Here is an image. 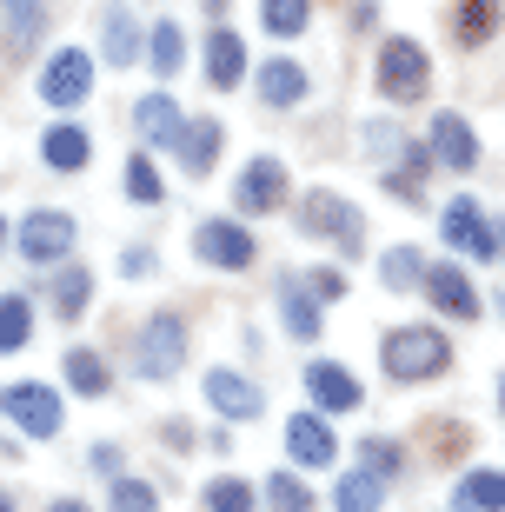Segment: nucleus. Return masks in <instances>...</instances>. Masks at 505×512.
<instances>
[{"label":"nucleus","mask_w":505,"mask_h":512,"mask_svg":"<svg viewBox=\"0 0 505 512\" xmlns=\"http://www.w3.org/2000/svg\"><path fill=\"white\" fill-rule=\"evenodd\" d=\"M379 366H386V380H439L452 366V340L446 333H432V326H399V333H386V346H379Z\"/></svg>","instance_id":"f257e3e1"},{"label":"nucleus","mask_w":505,"mask_h":512,"mask_svg":"<svg viewBox=\"0 0 505 512\" xmlns=\"http://www.w3.org/2000/svg\"><path fill=\"white\" fill-rule=\"evenodd\" d=\"M0 413L14 419L27 439H54L60 426H67V406L54 399V386H40V380H20L0 393Z\"/></svg>","instance_id":"f03ea898"},{"label":"nucleus","mask_w":505,"mask_h":512,"mask_svg":"<svg viewBox=\"0 0 505 512\" xmlns=\"http://www.w3.org/2000/svg\"><path fill=\"white\" fill-rule=\"evenodd\" d=\"M432 80V54L419 47V40L393 34L386 47H379V87H386V100H419Z\"/></svg>","instance_id":"7ed1b4c3"},{"label":"nucleus","mask_w":505,"mask_h":512,"mask_svg":"<svg viewBox=\"0 0 505 512\" xmlns=\"http://www.w3.org/2000/svg\"><path fill=\"white\" fill-rule=\"evenodd\" d=\"M306 227H313L319 240H333L339 253H359V247H366V213H359L353 200L326 193V187L306 193Z\"/></svg>","instance_id":"20e7f679"},{"label":"nucleus","mask_w":505,"mask_h":512,"mask_svg":"<svg viewBox=\"0 0 505 512\" xmlns=\"http://www.w3.org/2000/svg\"><path fill=\"white\" fill-rule=\"evenodd\" d=\"M87 94H94V54L60 47V54L40 67V100H47V107H80Z\"/></svg>","instance_id":"39448f33"},{"label":"nucleus","mask_w":505,"mask_h":512,"mask_svg":"<svg viewBox=\"0 0 505 512\" xmlns=\"http://www.w3.org/2000/svg\"><path fill=\"white\" fill-rule=\"evenodd\" d=\"M180 360H187V326L173 320V313H153V320L140 326V373H147V380H173Z\"/></svg>","instance_id":"423d86ee"},{"label":"nucleus","mask_w":505,"mask_h":512,"mask_svg":"<svg viewBox=\"0 0 505 512\" xmlns=\"http://www.w3.org/2000/svg\"><path fill=\"white\" fill-rule=\"evenodd\" d=\"M20 253H27V260L34 266H54L60 253L74 247V220H67V213H54V207H40V213H27V220H20Z\"/></svg>","instance_id":"0eeeda50"},{"label":"nucleus","mask_w":505,"mask_h":512,"mask_svg":"<svg viewBox=\"0 0 505 512\" xmlns=\"http://www.w3.org/2000/svg\"><path fill=\"white\" fill-rule=\"evenodd\" d=\"M446 247L466 253V260H499V240H492V220L479 213V200H452L446 207Z\"/></svg>","instance_id":"6e6552de"},{"label":"nucleus","mask_w":505,"mask_h":512,"mask_svg":"<svg viewBox=\"0 0 505 512\" xmlns=\"http://www.w3.org/2000/svg\"><path fill=\"white\" fill-rule=\"evenodd\" d=\"M419 293H426L446 320H479V293H472V280L459 273V266H446V260H432L426 266V280H419Z\"/></svg>","instance_id":"1a4fd4ad"},{"label":"nucleus","mask_w":505,"mask_h":512,"mask_svg":"<svg viewBox=\"0 0 505 512\" xmlns=\"http://www.w3.org/2000/svg\"><path fill=\"white\" fill-rule=\"evenodd\" d=\"M193 253H200L206 266H253V233L240 227V220H206L200 233H193Z\"/></svg>","instance_id":"9d476101"},{"label":"nucleus","mask_w":505,"mask_h":512,"mask_svg":"<svg viewBox=\"0 0 505 512\" xmlns=\"http://www.w3.org/2000/svg\"><path fill=\"white\" fill-rule=\"evenodd\" d=\"M426 153L439 160V167H452V173H472L479 167V133H472L459 114H439L432 133H426Z\"/></svg>","instance_id":"9b49d317"},{"label":"nucleus","mask_w":505,"mask_h":512,"mask_svg":"<svg viewBox=\"0 0 505 512\" xmlns=\"http://www.w3.org/2000/svg\"><path fill=\"white\" fill-rule=\"evenodd\" d=\"M286 453H293V466H333L339 439H333V426H326L319 413H293L286 419Z\"/></svg>","instance_id":"f8f14e48"},{"label":"nucleus","mask_w":505,"mask_h":512,"mask_svg":"<svg viewBox=\"0 0 505 512\" xmlns=\"http://www.w3.org/2000/svg\"><path fill=\"white\" fill-rule=\"evenodd\" d=\"M200 386H206V399H213V413H220V419H260V406H266L260 386L240 380L233 366H213V373H206Z\"/></svg>","instance_id":"ddd939ff"},{"label":"nucleus","mask_w":505,"mask_h":512,"mask_svg":"<svg viewBox=\"0 0 505 512\" xmlns=\"http://www.w3.org/2000/svg\"><path fill=\"white\" fill-rule=\"evenodd\" d=\"M240 207L246 213H273L286 200V167L273 160V153H260V160H246V173H240Z\"/></svg>","instance_id":"4468645a"},{"label":"nucleus","mask_w":505,"mask_h":512,"mask_svg":"<svg viewBox=\"0 0 505 512\" xmlns=\"http://www.w3.org/2000/svg\"><path fill=\"white\" fill-rule=\"evenodd\" d=\"M133 127L147 147H180V133H187V114H180V100L173 94H147L133 107Z\"/></svg>","instance_id":"2eb2a0df"},{"label":"nucleus","mask_w":505,"mask_h":512,"mask_svg":"<svg viewBox=\"0 0 505 512\" xmlns=\"http://www.w3.org/2000/svg\"><path fill=\"white\" fill-rule=\"evenodd\" d=\"M306 393L319 399V413H353L359 406V380L339 360H313L306 366Z\"/></svg>","instance_id":"dca6fc26"},{"label":"nucleus","mask_w":505,"mask_h":512,"mask_svg":"<svg viewBox=\"0 0 505 512\" xmlns=\"http://www.w3.org/2000/svg\"><path fill=\"white\" fill-rule=\"evenodd\" d=\"M40 160H47L54 173H80L87 160H94V140H87V127H74V120H54L47 140H40Z\"/></svg>","instance_id":"f3484780"},{"label":"nucleus","mask_w":505,"mask_h":512,"mask_svg":"<svg viewBox=\"0 0 505 512\" xmlns=\"http://www.w3.org/2000/svg\"><path fill=\"white\" fill-rule=\"evenodd\" d=\"M206 80L213 87H240L246 80V47L233 27H206Z\"/></svg>","instance_id":"a211bd4d"},{"label":"nucleus","mask_w":505,"mask_h":512,"mask_svg":"<svg viewBox=\"0 0 505 512\" xmlns=\"http://www.w3.org/2000/svg\"><path fill=\"white\" fill-rule=\"evenodd\" d=\"M452 512H505V473H492V466L466 473L452 486Z\"/></svg>","instance_id":"6ab92c4d"},{"label":"nucleus","mask_w":505,"mask_h":512,"mask_svg":"<svg viewBox=\"0 0 505 512\" xmlns=\"http://www.w3.org/2000/svg\"><path fill=\"white\" fill-rule=\"evenodd\" d=\"M220 147H226L220 120H187V133H180V160H187V173H213Z\"/></svg>","instance_id":"aec40b11"},{"label":"nucleus","mask_w":505,"mask_h":512,"mask_svg":"<svg viewBox=\"0 0 505 512\" xmlns=\"http://www.w3.org/2000/svg\"><path fill=\"white\" fill-rule=\"evenodd\" d=\"M333 506H339V512H379V506H386V479L359 466V473H346V479H339Z\"/></svg>","instance_id":"412c9836"},{"label":"nucleus","mask_w":505,"mask_h":512,"mask_svg":"<svg viewBox=\"0 0 505 512\" xmlns=\"http://www.w3.org/2000/svg\"><path fill=\"white\" fill-rule=\"evenodd\" d=\"M260 100H273V107H293V100H306V67H293V60H266Z\"/></svg>","instance_id":"4be33fe9"},{"label":"nucleus","mask_w":505,"mask_h":512,"mask_svg":"<svg viewBox=\"0 0 505 512\" xmlns=\"http://www.w3.org/2000/svg\"><path fill=\"white\" fill-rule=\"evenodd\" d=\"M67 386H74V393H87V399L107 393V360H100L94 346H74V353H67Z\"/></svg>","instance_id":"5701e85b"},{"label":"nucleus","mask_w":505,"mask_h":512,"mask_svg":"<svg viewBox=\"0 0 505 512\" xmlns=\"http://www.w3.org/2000/svg\"><path fill=\"white\" fill-rule=\"evenodd\" d=\"M27 333H34V306L20 293H0V353H20Z\"/></svg>","instance_id":"b1692460"},{"label":"nucleus","mask_w":505,"mask_h":512,"mask_svg":"<svg viewBox=\"0 0 505 512\" xmlns=\"http://www.w3.org/2000/svg\"><path fill=\"white\" fill-rule=\"evenodd\" d=\"M147 60H153V74H160V80L180 74V60H187V40H180V27H173V20H160V27H153Z\"/></svg>","instance_id":"393cba45"},{"label":"nucleus","mask_w":505,"mask_h":512,"mask_svg":"<svg viewBox=\"0 0 505 512\" xmlns=\"http://www.w3.org/2000/svg\"><path fill=\"white\" fill-rule=\"evenodd\" d=\"M160 193H167L160 167H153L147 153H133V160H127V200H140V207H160Z\"/></svg>","instance_id":"a878e982"},{"label":"nucleus","mask_w":505,"mask_h":512,"mask_svg":"<svg viewBox=\"0 0 505 512\" xmlns=\"http://www.w3.org/2000/svg\"><path fill=\"white\" fill-rule=\"evenodd\" d=\"M87 293H94V280H87L80 266H67V273L54 280V313L60 320H80V313H87Z\"/></svg>","instance_id":"bb28decb"},{"label":"nucleus","mask_w":505,"mask_h":512,"mask_svg":"<svg viewBox=\"0 0 505 512\" xmlns=\"http://www.w3.org/2000/svg\"><path fill=\"white\" fill-rule=\"evenodd\" d=\"M492 34H499V0H466V7H459V40L479 47V40H492Z\"/></svg>","instance_id":"cd10ccee"},{"label":"nucleus","mask_w":505,"mask_h":512,"mask_svg":"<svg viewBox=\"0 0 505 512\" xmlns=\"http://www.w3.org/2000/svg\"><path fill=\"white\" fill-rule=\"evenodd\" d=\"M133 54H140V34H133V14H127V7H107V60H113V67H127Z\"/></svg>","instance_id":"c85d7f7f"},{"label":"nucleus","mask_w":505,"mask_h":512,"mask_svg":"<svg viewBox=\"0 0 505 512\" xmlns=\"http://www.w3.org/2000/svg\"><path fill=\"white\" fill-rule=\"evenodd\" d=\"M379 273H386V286H393V293H406V286L426 280V260H419L412 247H393L386 260H379Z\"/></svg>","instance_id":"c756f323"},{"label":"nucleus","mask_w":505,"mask_h":512,"mask_svg":"<svg viewBox=\"0 0 505 512\" xmlns=\"http://www.w3.org/2000/svg\"><path fill=\"white\" fill-rule=\"evenodd\" d=\"M280 313H286V326L300 333V340H319V306H313V293H280Z\"/></svg>","instance_id":"7c9ffc66"},{"label":"nucleus","mask_w":505,"mask_h":512,"mask_svg":"<svg viewBox=\"0 0 505 512\" xmlns=\"http://www.w3.org/2000/svg\"><path fill=\"white\" fill-rule=\"evenodd\" d=\"M266 506H273V512H313V493H306L293 473H273V479H266Z\"/></svg>","instance_id":"2f4dec72"},{"label":"nucleus","mask_w":505,"mask_h":512,"mask_svg":"<svg viewBox=\"0 0 505 512\" xmlns=\"http://www.w3.org/2000/svg\"><path fill=\"white\" fill-rule=\"evenodd\" d=\"M206 512H253V486L246 479H213L206 486Z\"/></svg>","instance_id":"473e14b6"},{"label":"nucleus","mask_w":505,"mask_h":512,"mask_svg":"<svg viewBox=\"0 0 505 512\" xmlns=\"http://www.w3.org/2000/svg\"><path fill=\"white\" fill-rule=\"evenodd\" d=\"M266 34H300L306 27V0H260Z\"/></svg>","instance_id":"72a5a7b5"},{"label":"nucleus","mask_w":505,"mask_h":512,"mask_svg":"<svg viewBox=\"0 0 505 512\" xmlns=\"http://www.w3.org/2000/svg\"><path fill=\"white\" fill-rule=\"evenodd\" d=\"M113 512H153L160 506V493H153L147 479H113V499H107Z\"/></svg>","instance_id":"f704fd0d"},{"label":"nucleus","mask_w":505,"mask_h":512,"mask_svg":"<svg viewBox=\"0 0 505 512\" xmlns=\"http://www.w3.org/2000/svg\"><path fill=\"white\" fill-rule=\"evenodd\" d=\"M0 20L14 40H34L40 34V0H0Z\"/></svg>","instance_id":"c9c22d12"},{"label":"nucleus","mask_w":505,"mask_h":512,"mask_svg":"<svg viewBox=\"0 0 505 512\" xmlns=\"http://www.w3.org/2000/svg\"><path fill=\"white\" fill-rule=\"evenodd\" d=\"M359 453H366V473H379V479L399 473V446H393V439H366Z\"/></svg>","instance_id":"e433bc0d"},{"label":"nucleus","mask_w":505,"mask_h":512,"mask_svg":"<svg viewBox=\"0 0 505 512\" xmlns=\"http://www.w3.org/2000/svg\"><path fill=\"white\" fill-rule=\"evenodd\" d=\"M306 293H313L319 306H326V300H339V293H346V273H339V266H313V280H306Z\"/></svg>","instance_id":"4c0bfd02"},{"label":"nucleus","mask_w":505,"mask_h":512,"mask_svg":"<svg viewBox=\"0 0 505 512\" xmlns=\"http://www.w3.org/2000/svg\"><path fill=\"white\" fill-rule=\"evenodd\" d=\"M87 459H94V473H100V479H120V446H107V439H100Z\"/></svg>","instance_id":"58836bf2"},{"label":"nucleus","mask_w":505,"mask_h":512,"mask_svg":"<svg viewBox=\"0 0 505 512\" xmlns=\"http://www.w3.org/2000/svg\"><path fill=\"white\" fill-rule=\"evenodd\" d=\"M54 512H87V506H80V499H54Z\"/></svg>","instance_id":"ea45409f"},{"label":"nucleus","mask_w":505,"mask_h":512,"mask_svg":"<svg viewBox=\"0 0 505 512\" xmlns=\"http://www.w3.org/2000/svg\"><path fill=\"white\" fill-rule=\"evenodd\" d=\"M7 240H14V227H7V213H0V253H7Z\"/></svg>","instance_id":"a19ab883"},{"label":"nucleus","mask_w":505,"mask_h":512,"mask_svg":"<svg viewBox=\"0 0 505 512\" xmlns=\"http://www.w3.org/2000/svg\"><path fill=\"white\" fill-rule=\"evenodd\" d=\"M0 512H14V499H7V493H0Z\"/></svg>","instance_id":"79ce46f5"},{"label":"nucleus","mask_w":505,"mask_h":512,"mask_svg":"<svg viewBox=\"0 0 505 512\" xmlns=\"http://www.w3.org/2000/svg\"><path fill=\"white\" fill-rule=\"evenodd\" d=\"M499 406H505V386H499Z\"/></svg>","instance_id":"37998d69"}]
</instances>
